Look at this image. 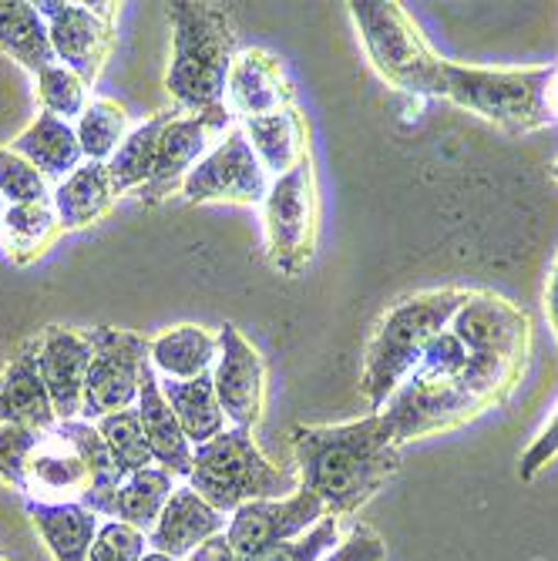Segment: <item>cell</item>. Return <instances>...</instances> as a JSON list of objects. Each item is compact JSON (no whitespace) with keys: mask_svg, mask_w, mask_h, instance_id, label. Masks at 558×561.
<instances>
[{"mask_svg":"<svg viewBox=\"0 0 558 561\" xmlns=\"http://www.w3.org/2000/svg\"><path fill=\"white\" fill-rule=\"evenodd\" d=\"M528 356V313L494 289H471L380 414L400 444L458 431L515 393Z\"/></svg>","mask_w":558,"mask_h":561,"instance_id":"obj_1","label":"cell"},{"mask_svg":"<svg viewBox=\"0 0 558 561\" xmlns=\"http://www.w3.org/2000/svg\"><path fill=\"white\" fill-rule=\"evenodd\" d=\"M299 488L314 491L327 515L346 518L400 471V440L390 421L377 411L350 424H299L289 431Z\"/></svg>","mask_w":558,"mask_h":561,"instance_id":"obj_2","label":"cell"},{"mask_svg":"<svg viewBox=\"0 0 558 561\" xmlns=\"http://www.w3.org/2000/svg\"><path fill=\"white\" fill-rule=\"evenodd\" d=\"M172 18V61L166 88L175 108L192 118H232L226 105L229 71L239 55V34L229 8L179 0Z\"/></svg>","mask_w":558,"mask_h":561,"instance_id":"obj_3","label":"cell"},{"mask_svg":"<svg viewBox=\"0 0 558 561\" xmlns=\"http://www.w3.org/2000/svg\"><path fill=\"white\" fill-rule=\"evenodd\" d=\"M468 296L471 289L465 286L424 289L397 299L380 317V323L367 340L364 370H361V393L367 397L374 411H384V403L418 367L428 343L454 320V313L468 302Z\"/></svg>","mask_w":558,"mask_h":561,"instance_id":"obj_4","label":"cell"},{"mask_svg":"<svg viewBox=\"0 0 558 561\" xmlns=\"http://www.w3.org/2000/svg\"><path fill=\"white\" fill-rule=\"evenodd\" d=\"M189 488L219 515H232L252 501H283L299 491V474L273 465L246 427H226L209 444L192 447Z\"/></svg>","mask_w":558,"mask_h":561,"instance_id":"obj_5","label":"cell"},{"mask_svg":"<svg viewBox=\"0 0 558 561\" xmlns=\"http://www.w3.org/2000/svg\"><path fill=\"white\" fill-rule=\"evenodd\" d=\"M555 65L548 68H475L444 61L441 98L458 108L504 128V131H538L555 125L548 112V84Z\"/></svg>","mask_w":558,"mask_h":561,"instance_id":"obj_6","label":"cell"},{"mask_svg":"<svg viewBox=\"0 0 558 561\" xmlns=\"http://www.w3.org/2000/svg\"><path fill=\"white\" fill-rule=\"evenodd\" d=\"M346 8L371 55V65L387 84L408 94L441 98L444 58L424 41L408 11L390 0H353Z\"/></svg>","mask_w":558,"mask_h":561,"instance_id":"obj_7","label":"cell"},{"mask_svg":"<svg viewBox=\"0 0 558 561\" xmlns=\"http://www.w3.org/2000/svg\"><path fill=\"white\" fill-rule=\"evenodd\" d=\"M317 172L307 156L293 172L273 179L263 202V229H266V260L280 276H299L314 263L317 252Z\"/></svg>","mask_w":558,"mask_h":561,"instance_id":"obj_8","label":"cell"},{"mask_svg":"<svg viewBox=\"0 0 558 561\" xmlns=\"http://www.w3.org/2000/svg\"><path fill=\"white\" fill-rule=\"evenodd\" d=\"M84 336L91 343V367L84 380L81 417L94 424L138 403L141 367L151 360V340L115 327H94L84 330Z\"/></svg>","mask_w":558,"mask_h":561,"instance_id":"obj_9","label":"cell"},{"mask_svg":"<svg viewBox=\"0 0 558 561\" xmlns=\"http://www.w3.org/2000/svg\"><path fill=\"white\" fill-rule=\"evenodd\" d=\"M270 172L246 141L242 128L232 125L202 162L182 182V198L189 206L202 202H232V206H263L270 195Z\"/></svg>","mask_w":558,"mask_h":561,"instance_id":"obj_10","label":"cell"},{"mask_svg":"<svg viewBox=\"0 0 558 561\" xmlns=\"http://www.w3.org/2000/svg\"><path fill=\"white\" fill-rule=\"evenodd\" d=\"M47 24L50 47L65 68H71L84 84H94L112 50V31L118 4H65V0H41L34 4Z\"/></svg>","mask_w":558,"mask_h":561,"instance_id":"obj_11","label":"cell"},{"mask_svg":"<svg viewBox=\"0 0 558 561\" xmlns=\"http://www.w3.org/2000/svg\"><path fill=\"white\" fill-rule=\"evenodd\" d=\"M320 518H327V504L314 491L299 488L283 501L242 504L226 525V538L239 561H257L270 548L307 535Z\"/></svg>","mask_w":558,"mask_h":561,"instance_id":"obj_12","label":"cell"},{"mask_svg":"<svg viewBox=\"0 0 558 561\" xmlns=\"http://www.w3.org/2000/svg\"><path fill=\"white\" fill-rule=\"evenodd\" d=\"M213 387L232 427L252 431L266 407V364L236 327L219 330V356L213 364Z\"/></svg>","mask_w":558,"mask_h":561,"instance_id":"obj_13","label":"cell"},{"mask_svg":"<svg viewBox=\"0 0 558 561\" xmlns=\"http://www.w3.org/2000/svg\"><path fill=\"white\" fill-rule=\"evenodd\" d=\"M229 128H232V118H192V115L172 118L169 128L162 131L151 175L135 195L148 202V206H156V202L169 198L172 192H182V182L209 151V141L216 135L223 138Z\"/></svg>","mask_w":558,"mask_h":561,"instance_id":"obj_14","label":"cell"},{"mask_svg":"<svg viewBox=\"0 0 558 561\" xmlns=\"http://www.w3.org/2000/svg\"><path fill=\"white\" fill-rule=\"evenodd\" d=\"M226 105L242 122L293 108V84L283 61L266 47H246L236 55L226 88Z\"/></svg>","mask_w":558,"mask_h":561,"instance_id":"obj_15","label":"cell"},{"mask_svg":"<svg viewBox=\"0 0 558 561\" xmlns=\"http://www.w3.org/2000/svg\"><path fill=\"white\" fill-rule=\"evenodd\" d=\"M37 364L41 377L47 383L50 403H55L58 424L81 417V400H84V380L91 367V343L78 330L65 327H47L37 336Z\"/></svg>","mask_w":558,"mask_h":561,"instance_id":"obj_16","label":"cell"},{"mask_svg":"<svg viewBox=\"0 0 558 561\" xmlns=\"http://www.w3.org/2000/svg\"><path fill=\"white\" fill-rule=\"evenodd\" d=\"M223 531H226V515H219L206 497H198L185 484L172 491L162 518L148 531V548L166 558L185 561L198 545H206Z\"/></svg>","mask_w":558,"mask_h":561,"instance_id":"obj_17","label":"cell"},{"mask_svg":"<svg viewBox=\"0 0 558 561\" xmlns=\"http://www.w3.org/2000/svg\"><path fill=\"white\" fill-rule=\"evenodd\" d=\"M135 411L141 417L145 440H148L151 457H156V465L162 471H169L172 478H185L189 481V474H192V444H189L175 411H172L166 393H162V383L156 377V367H151V360L141 367V387H138Z\"/></svg>","mask_w":558,"mask_h":561,"instance_id":"obj_18","label":"cell"},{"mask_svg":"<svg viewBox=\"0 0 558 561\" xmlns=\"http://www.w3.org/2000/svg\"><path fill=\"white\" fill-rule=\"evenodd\" d=\"M0 424H21L44 434L58 427L55 403H50L37 364V340L24 343L21 353L11 360L8 374L0 377Z\"/></svg>","mask_w":558,"mask_h":561,"instance_id":"obj_19","label":"cell"},{"mask_svg":"<svg viewBox=\"0 0 558 561\" xmlns=\"http://www.w3.org/2000/svg\"><path fill=\"white\" fill-rule=\"evenodd\" d=\"M27 518L44 538L55 561H88L94 535L101 528L98 515L78 501H34L27 497Z\"/></svg>","mask_w":558,"mask_h":561,"instance_id":"obj_20","label":"cell"},{"mask_svg":"<svg viewBox=\"0 0 558 561\" xmlns=\"http://www.w3.org/2000/svg\"><path fill=\"white\" fill-rule=\"evenodd\" d=\"M11 151H18L21 159H27L47 182H65L81 162H84V151H81V141H78V131L55 118L41 112L14 141H11Z\"/></svg>","mask_w":558,"mask_h":561,"instance_id":"obj_21","label":"cell"},{"mask_svg":"<svg viewBox=\"0 0 558 561\" xmlns=\"http://www.w3.org/2000/svg\"><path fill=\"white\" fill-rule=\"evenodd\" d=\"M91 488L88 465L68 437L47 431L44 444L34 450L27 468V497L44 501V494H65V501H81Z\"/></svg>","mask_w":558,"mask_h":561,"instance_id":"obj_22","label":"cell"},{"mask_svg":"<svg viewBox=\"0 0 558 561\" xmlns=\"http://www.w3.org/2000/svg\"><path fill=\"white\" fill-rule=\"evenodd\" d=\"M246 141L257 151V159L263 162V169L280 179L286 172H293L303 159L310 156L307 145V122L296 108L266 115V118H249L239 125Z\"/></svg>","mask_w":558,"mask_h":561,"instance_id":"obj_23","label":"cell"},{"mask_svg":"<svg viewBox=\"0 0 558 561\" xmlns=\"http://www.w3.org/2000/svg\"><path fill=\"white\" fill-rule=\"evenodd\" d=\"M55 431L75 444V450L81 454V461L88 465V474H91V488H88V494L78 504H84L88 512H94L98 518H112L115 494H118V488H122V481L128 474L118 468V461H115V454L109 450L105 437H101L98 427L88 424V421H61Z\"/></svg>","mask_w":558,"mask_h":561,"instance_id":"obj_24","label":"cell"},{"mask_svg":"<svg viewBox=\"0 0 558 561\" xmlns=\"http://www.w3.org/2000/svg\"><path fill=\"white\" fill-rule=\"evenodd\" d=\"M55 213L61 229H84L98 222L112 209L115 188L109 179V165L101 162H81L58 188H55Z\"/></svg>","mask_w":558,"mask_h":561,"instance_id":"obj_25","label":"cell"},{"mask_svg":"<svg viewBox=\"0 0 558 561\" xmlns=\"http://www.w3.org/2000/svg\"><path fill=\"white\" fill-rule=\"evenodd\" d=\"M0 50L34 75L50 65H61L55 47H50L44 18L27 0H0Z\"/></svg>","mask_w":558,"mask_h":561,"instance_id":"obj_26","label":"cell"},{"mask_svg":"<svg viewBox=\"0 0 558 561\" xmlns=\"http://www.w3.org/2000/svg\"><path fill=\"white\" fill-rule=\"evenodd\" d=\"M219 356V336L202 327H175L151 340V367L166 380H195L209 374Z\"/></svg>","mask_w":558,"mask_h":561,"instance_id":"obj_27","label":"cell"},{"mask_svg":"<svg viewBox=\"0 0 558 561\" xmlns=\"http://www.w3.org/2000/svg\"><path fill=\"white\" fill-rule=\"evenodd\" d=\"M159 383L192 447L209 444L226 431V414L213 387V370L195 380H159Z\"/></svg>","mask_w":558,"mask_h":561,"instance_id":"obj_28","label":"cell"},{"mask_svg":"<svg viewBox=\"0 0 558 561\" xmlns=\"http://www.w3.org/2000/svg\"><path fill=\"white\" fill-rule=\"evenodd\" d=\"M172 491H175L172 474L162 471V468H145V471L128 474L122 481L118 494H115L112 522L132 525V528L148 535L151 528H156V522L162 518Z\"/></svg>","mask_w":558,"mask_h":561,"instance_id":"obj_29","label":"cell"},{"mask_svg":"<svg viewBox=\"0 0 558 561\" xmlns=\"http://www.w3.org/2000/svg\"><path fill=\"white\" fill-rule=\"evenodd\" d=\"M172 118H175L172 112H156L145 125L128 131V138L118 145V151L109 159V179H112L115 195L138 192L145 185V179L151 175V165H156L162 131L169 128Z\"/></svg>","mask_w":558,"mask_h":561,"instance_id":"obj_30","label":"cell"},{"mask_svg":"<svg viewBox=\"0 0 558 561\" xmlns=\"http://www.w3.org/2000/svg\"><path fill=\"white\" fill-rule=\"evenodd\" d=\"M61 222L55 213V198L31 202V206H8L0 219V239L14 263H31L47 249V242L58 236Z\"/></svg>","mask_w":558,"mask_h":561,"instance_id":"obj_31","label":"cell"},{"mask_svg":"<svg viewBox=\"0 0 558 561\" xmlns=\"http://www.w3.org/2000/svg\"><path fill=\"white\" fill-rule=\"evenodd\" d=\"M75 131H78V141L84 151V162L109 165V159L118 151V145L128 138V115L122 105H115V101L98 98L84 108Z\"/></svg>","mask_w":558,"mask_h":561,"instance_id":"obj_32","label":"cell"},{"mask_svg":"<svg viewBox=\"0 0 558 561\" xmlns=\"http://www.w3.org/2000/svg\"><path fill=\"white\" fill-rule=\"evenodd\" d=\"M98 434L105 437L109 450L115 454V461L125 474H135V471H145L156 465V457L148 450V440H145V427H141V417L135 407L128 411H115L109 417L94 421Z\"/></svg>","mask_w":558,"mask_h":561,"instance_id":"obj_33","label":"cell"},{"mask_svg":"<svg viewBox=\"0 0 558 561\" xmlns=\"http://www.w3.org/2000/svg\"><path fill=\"white\" fill-rule=\"evenodd\" d=\"M34 78H37V98H41V105H44L47 115H55V118H61L68 125H71V118L84 115V108H88L84 88L88 84L71 68L50 65V68H44Z\"/></svg>","mask_w":558,"mask_h":561,"instance_id":"obj_34","label":"cell"},{"mask_svg":"<svg viewBox=\"0 0 558 561\" xmlns=\"http://www.w3.org/2000/svg\"><path fill=\"white\" fill-rule=\"evenodd\" d=\"M44 431L21 427V424H0V481L27 494V468L34 450L44 444Z\"/></svg>","mask_w":558,"mask_h":561,"instance_id":"obj_35","label":"cell"},{"mask_svg":"<svg viewBox=\"0 0 558 561\" xmlns=\"http://www.w3.org/2000/svg\"><path fill=\"white\" fill-rule=\"evenodd\" d=\"M0 198L8 206H31V202L50 198V182L18 151L0 148Z\"/></svg>","mask_w":558,"mask_h":561,"instance_id":"obj_36","label":"cell"},{"mask_svg":"<svg viewBox=\"0 0 558 561\" xmlns=\"http://www.w3.org/2000/svg\"><path fill=\"white\" fill-rule=\"evenodd\" d=\"M340 522L337 515L320 518L307 535H299L286 545L270 548L266 554H260L257 561H323L343 538H340Z\"/></svg>","mask_w":558,"mask_h":561,"instance_id":"obj_37","label":"cell"},{"mask_svg":"<svg viewBox=\"0 0 558 561\" xmlns=\"http://www.w3.org/2000/svg\"><path fill=\"white\" fill-rule=\"evenodd\" d=\"M145 545H148L145 531L122 525V522H105L94 535L88 561H141Z\"/></svg>","mask_w":558,"mask_h":561,"instance_id":"obj_38","label":"cell"},{"mask_svg":"<svg viewBox=\"0 0 558 561\" xmlns=\"http://www.w3.org/2000/svg\"><path fill=\"white\" fill-rule=\"evenodd\" d=\"M323 561H387V545L371 525H353Z\"/></svg>","mask_w":558,"mask_h":561,"instance_id":"obj_39","label":"cell"},{"mask_svg":"<svg viewBox=\"0 0 558 561\" xmlns=\"http://www.w3.org/2000/svg\"><path fill=\"white\" fill-rule=\"evenodd\" d=\"M558 457V411L555 417L545 424V431L532 440V447L522 454V465H519V478L522 481H532L538 471H545L551 461Z\"/></svg>","mask_w":558,"mask_h":561,"instance_id":"obj_40","label":"cell"},{"mask_svg":"<svg viewBox=\"0 0 558 561\" xmlns=\"http://www.w3.org/2000/svg\"><path fill=\"white\" fill-rule=\"evenodd\" d=\"M185 561H239V558H236V551H232V545H229V538L223 531V535L209 538L206 545H198Z\"/></svg>","mask_w":558,"mask_h":561,"instance_id":"obj_41","label":"cell"},{"mask_svg":"<svg viewBox=\"0 0 558 561\" xmlns=\"http://www.w3.org/2000/svg\"><path fill=\"white\" fill-rule=\"evenodd\" d=\"M545 317H548V327L558 340V256H555V266H551V276H548V289H545Z\"/></svg>","mask_w":558,"mask_h":561,"instance_id":"obj_42","label":"cell"},{"mask_svg":"<svg viewBox=\"0 0 558 561\" xmlns=\"http://www.w3.org/2000/svg\"><path fill=\"white\" fill-rule=\"evenodd\" d=\"M548 112H551V122H558V65H555V75L548 84Z\"/></svg>","mask_w":558,"mask_h":561,"instance_id":"obj_43","label":"cell"},{"mask_svg":"<svg viewBox=\"0 0 558 561\" xmlns=\"http://www.w3.org/2000/svg\"><path fill=\"white\" fill-rule=\"evenodd\" d=\"M141 561H175V558H166V554H159V551H145Z\"/></svg>","mask_w":558,"mask_h":561,"instance_id":"obj_44","label":"cell"},{"mask_svg":"<svg viewBox=\"0 0 558 561\" xmlns=\"http://www.w3.org/2000/svg\"><path fill=\"white\" fill-rule=\"evenodd\" d=\"M548 175H551V179H555V182H558V159H555V162H551V165H548Z\"/></svg>","mask_w":558,"mask_h":561,"instance_id":"obj_45","label":"cell"},{"mask_svg":"<svg viewBox=\"0 0 558 561\" xmlns=\"http://www.w3.org/2000/svg\"><path fill=\"white\" fill-rule=\"evenodd\" d=\"M4 213H8V202H4V198H0V219H4Z\"/></svg>","mask_w":558,"mask_h":561,"instance_id":"obj_46","label":"cell"},{"mask_svg":"<svg viewBox=\"0 0 558 561\" xmlns=\"http://www.w3.org/2000/svg\"><path fill=\"white\" fill-rule=\"evenodd\" d=\"M0 561H8V558H4V554H0Z\"/></svg>","mask_w":558,"mask_h":561,"instance_id":"obj_47","label":"cell"}]
</instances>
